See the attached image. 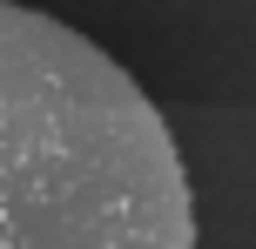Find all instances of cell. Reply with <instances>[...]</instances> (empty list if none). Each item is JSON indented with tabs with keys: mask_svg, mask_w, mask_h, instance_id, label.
<instances>
[{
	"mask_svg": "<svg viewBox=\"0 0 256 249\" xmlns=\"http://www.w3.org/2000/svg\"><path fill=\"white\" fill-rule=\"evenodd\" d=\"M0 249H196L182 148L88 34L0 0Z\"/></svg>",
	"mask_w": 256,
	"mask_h": 249,
	"instance_id": "cell-1",
	"label": "cell"
}]
</instances>
